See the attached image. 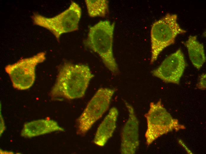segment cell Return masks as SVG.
<instances>
[{
  "instance_id": "cell-2",
  "label": "cell",
  "mask_w": 206,
  "mask_h": 154,
  "mask_svg": "<svg viewBox=\"0 0 206 154\" xmlns=\"http://www.w3.org/2000/svg\"><path fill=\"white\" fill-rule=\"evenodd\" d=\"M115 23L101 20L90 27L84 45L97 54L106 67L113 74H118L119 70L113 50Z\"/></svg>"
},
{
  "instance_id": "cell-12",
  "label": "cell",
  "mask_w": 206,
  "mask_h": 154,
  "mask_svg": "<svg viewBox=\"0 0 206 154\" xmlns=\"http://www.w3.org/2000/svg\"><path fill=\"white\" fill-rule=\"evenodd\" d=\"M184 45L187 48L189 57L192 64L199 70L206 61L203 45L198 41L196 35L190 36Z\"/></svg>"
},
{
  "instance_id": "cell-5",
  "label": "cell",
  "mask_w": 206,
  "mask_h": 154,
  "mask_svg": "<svg viewBox=\"0 0 206 154\" xmlns=\"http://www.w3.org/2000/svg\"><path fill=\"white\" fill-rule=\"evenodd\" d=\"M144 116L147 121L145 137L147 145L159 137L173 130L178 131L185 129L177 119L172 117L163 107L160 100L156 103H150L149 111Z\"/></svg>"
},
{
  "instance_id": "cell-14",
  "label": "cell",
  "mask_w": 206,
  "mask_h": 154,
  "mask_svg": "<svg viewBox=\"0 0 206 154\" xmlns=\"http://www.w3.org/2000/svg\"><path fill=\"white\" fill-rule=\"evenodd\" d=\"M206 78L205 73H203L200 76L198 82L197 84V87L198 89L203 90L205 89Z\"/></svg>"
},
{
  "instance_id": "cell-6",
  "label": "cell",
  "mask_w": 206,
  "mask_h": 154,
  "mask_svg": "<svg viewBox=\"0 0 206 154\" xmlns=\"http://www.w3.org/2000/svg\"><path fill=\"white\" fill-rule=\"evenodd\" d=\"M115 91V89L107 88L97 90L77 120L78 134L84 135L108 110Z\"/></svg>"
},
{
  "instance_id": "cell-7",
  "label": "cell",
  "mask_w": 206,
  "mask_h": 154,
  "mask_svg": "<svg viewBox=\"0 0 206 154\" xmlns=\"http://www.w3.org/2000/svg\"><path fill=\"white\" fill-rule=\"evenodd\" d=\"M46 54L44 52H40L6 66L5 71L9 75L14 88L24 90L33 85L35 79L36 67L45 61Z\"/></svg>"
},
{
  "instance_id": "cell-3",
  "label": "cell",
  "mask_w": 206,
  "mask_h": 154,
  "mask_svg": "<svg viewBox=\"0 0 206 154\" xmlns=\"http://www.w3.org/2000/svg\"><path fill=\"white\" fill-rule=\"evenodd\" d=\"M177 18V15L168 13L152 24L150 31L151 64L156 60L165 48L175 43L177 35L186 32L178 23Z\"/></svg>"
},
{
  "instance_id": "cell-11",
  "label": "cell",
  "mask_w": 206,
  "mask_h": 154,
  "mask_svg": "<svg viewBox=\"0 0 206 154\" xmlns=\"http://www.w3.org/2000/svg\"><path fill=\"white\" fill-rule=\"evenodd\" d=\"M118 114L117 108L112 107L110 109L97 128L93 140L95 144L103 146L112 136L116 127Z\"/></svg>"
},
{
  "instance_id": "cell-9",
  "label": "cell",
  "mask_w": 206,
  "mask_h": 154,
  "mask_svg": "<svg viewBox=\"0 0 206 154\" xmlns=\"http://www.w3.org/2000/svg\"><path fill=\"white\" fill-rule=\"evenodd\" d=\"M125 103L129 115L121 133L120 152L122 154H133L139 145V122L133 107L125 101Z\"/></svg>"
},
{
  "instance_id": "cell-4",
  "label": "cell",
  "mask_w": 206,
  "mask_h": 154,
  "mask_svg": "<svg viewBox=\"0 0 206 154\" xmlns=\"http://www.w3.org/2000/svg\"><path fill=\"white\" fill-rule=\"evenodd\" d=\"M81 13L79 5L71 1L68 8L53 17H46L36 12L31 18L34 24L49 31L59 41L62 34L78 29Z\"/></svg>"
},
{
  "instance_id": "cell-13",
  "label": "cell",
  "mask_w": 206,
  "mask_h": 154,
  "mask_svg": "<svg viewBox=\"0 0 206 154\" xmlns=\"http://www.w3.org/2000/svg\"><path fill=\"white\" fill-rule=\"evenodd\" d=\"M85 2L88 15L90 17H104L108 13V0H86Z\"/></svg>"
},
{
  "instance_id": "cell-10",
  "label": "cell",
  "mask_w": 206,
  "mask_h": 154,
  "mask_svg": "<svg viewBox=\"0 0 206 154\" xmlns=\"http://www.w3.org/2000/svg\"><path fill=\"white\" fill-rule=\"evenodd\" d=\"M65 131L55 121L49 119H42L26 123L21 132V136L31 138L55 131Z\"/></svg>"
},
{
  "instance_id": "cell-1",
  "label": "cell",
  "mask_w": 206,
  "mask_h": 154,
  "mask_svg": "<svg viewBox=\"0 0 206 154\" xmlns=\"http://www.w3.org/2000/svg\"><path fill=\"white\" fill-rule=\"evenodd\" d=\"M94 76L88 65L66 62L59 68L49 95L53 98L73 100L81 98Z\"/></svg>"
},
{
  "instance_id": "cell-8",
  "label": "cell",
  "mask_w": 206,
  "mask_h": 154,
  "mask_svg": "<svg viewBox=\"0 0 206 154\" xmlns=\"http://www.w3.org/2000/svg\"><path fill=\"white\" fill-rule=\"evenodd\" d=\"M186 65L184 55L179 49L151 73L153 76L165 83L178 84Z\"/></svg>"
}]
</instances>
